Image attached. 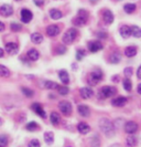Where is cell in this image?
I'll return each mask as SVG.
<instances>
[{"label":"cell","mask_w":141,"mask_h":147,"mask_svg":"<svg viewBox=\"0 0 141 147\" xmlns=\"http://www.w3.org/2000/svg\"><path fill=\"white\" fill-rule=\"evenodd\" d=\"M99 128L107 137H112L115 135V125L109 118H100L99 119Z\"/></svg>","instance_id":"obj_1"},{"label":"cell","mask_w":141,"mask_h":147,"mask_svg":"<svg viewBox=\"0 0 141 147\" xmlns=\"http://www.w3.org/2000/svg\"><path fill=\"white\" fill-rule=\"evenodd\" d=\"M117 94V90L114 86H110V85H106V86H103L100 88L99 93H98V96L99 98H108V97H112Z\"/></svg>","instance_id":"obj_2"},{"label":"cell","mask_w":141,"mask_h":147,"mask_svg":"<svg viewBox=\"0 0 141 147\" xmlns=\"http://www.w3.org/2000/svg\"><path fill=\"white\" fill-rule=\"evenodd\" d=\"M77 34H78V32H77V30L75 29V28H69L64 33V36H63V43L64 44L73 43L74 40L77 38Z\"/></svg>","instance_id":"obj_3"},{"label":"cell","mask_w":141,"mask_h":147,"mask_svg":"<svg viewBox=\"0 0 141 147\" xmlns=\"http://www.w3.org/2000/svg\"><path fill=\"white\" fill-rule=\"evenodd\" d=\"M103 76H104V74H103V72L100 70H95V71L90 72V74H89V82H90V84L95 85L97 83H99L103 80Z\"/></svg>","instance_id":"obj_4"},{"label":"cell","mask_w":141,"mask_h":147,"mask_svg":"<svg viewBox=\"0 0 141 147\" xmlns=\"http://www.w3.org/2000/svg\"><path fill=\"white\" fill-rule=\"evenodd\" d=\"M59 109L62 114L69 116L71 113H72V104L69 103L68 101H61L59 103Z\"/></svg>","instance_id":"obj_5"},{"label":"cell","mask_w":141,"mask_h":147,"mask_svg":"<svg viewBox=\"0 0 141 147\" xmlns=\"http://www.w3.org/2000/svg\"><path fill=\"white\" fill-rule=\"evenodd\" d=\"M87 47H88L89 52L92 53H95V52H98L100 50H103V44L102 42L97 41V40H94V41H89L87 43Z\"/></svg>","instance_id":"obj_6"},{"label":"cell","mask_w":141,"mask_h":147,"mask_svg":"<svg viewBox=\"0 0 141 147\" xmlns=\"http://www.w3.org/2000/svg\"><path fill=\"white\" fill-rule=\"evenodd\" d=\"M20 16H21V21L23 23H29L32 20V18H33V13L30 11L29 9H25V8L21 10Z\"/></svg>","instance_id":"obj_7"},{"label":"cell","mask_w":141,"mask_h":147,"mask_svg":"<svg viewBox=\"0 0 141 147\" xmlns=\"http://www.w3.org/2000/svg\"><path fill=\"white\" fill-rule=\"evenodd\" d=\"M31 109L33 112H35L37 115L40 116V117L42 118H46V113H45V111L43 110V107H42V105L39 103H33L31 105Z\"/></svg>","instance_id":"obj_8"},{"label":"cell","mask_w":141,"mask_h":147,"mask_svg":"<svg viewBox=\"0 0 141 147\" xmlns=\"http://www.w3.org/2000/svg\"><path fill=\"white\" fill-rule=\"evenodd\" d=\"M13 13V8L11 7L10 5L5 3L2 6H0V15L3 17H10Z\"/></svg>","instance_id":"obj_9"},{"label":"cell","mask_w":141,"mask_h":147,"mask_svg":"<svg viewBox=\"0 0 141 147\" xmlns=\"http://www.w3.org/2000/svg\"><path fill=\"white\" fill-rule=\"evenodd\" d=\"M138 124L136 122H127L125 124V132L127 134H134V133L138 131Z\"/></svg>","instance_id":"obj_10"},{"label":"cell","mask_w":141,"mask_h":147,"mask_svg":"<svg viewBox=\"0 0 141 147\" xmlns=\"http://www.w3.org/2000/svg\"><path fill=\"white\" fill-rule=\"evenodd\" d=\"M5 50L9 53V54H17L19 52V45L15 42H8L5 45Z\"/></svg>","instance_id":"obj_11"},{"label":"cell","mask_w":141,"mask_h":147,"mask_svg":"<svg viewBox=\"0 0 141 147\" xmlns=\"http://www.w3.org/2000/svg\"><path fill=\"white\" fill-rule=\"evenodd\" d=\"M59 26H56V24H51V26H49L47 28H46V34L49 36V37H56L57 34L59 33Z\"/></svg>","instance_id":"obj_12"},{"label":"cell","mask_w":141,"mask_h":147,"mask_svg":"<svg viewBox=\"0 0 141 147\" xmlns=\"http://www.w3.org/2000/svg\"><path fill=\"white\" fill-rule=\"evenodd\" d=\"M127 103V97L125 96H118L112 101V105L115 107H121Z\"/></svg>","instance_id":"obj_13"},{"label":"cell","mask_w":141,"mask_h":147,"mask_svg":"<svg viewBox=\"0 0 141 147\" xmlns=\"http://www.w3.org/2000/svg\"><path fill=\"white\" fill-rule=\"evenodd\" d=\"M77 112L80 113V115H82L83 117H88L89 114H90V111L89 107L85 104H81L77 106Z\"/></svg>","instance_id":"obj_14"},{"label":"cell","mask_w":141,"mask_h":147,"mask_svg":"<svg viewBox=\"0 0 141 147\" xmlns=\"http://www.w3.org/2000/svg\"><path fill=\"white\" fill-rule=\"evenodd\" d=\"M80 93H81V96H82L83 98H85V100L90 98L92 96L94 95V91L90 88H82L81 91H80Z\"/></svg>","instance_id":"obj_15"},{"label":"cell","mask_w":141,"mask_h":147,"mask_svg":"<svg viewBox=\"0 0 141 147\" xmlns=\"http://www.w3.org/2000/svg\"><path fill=\"white\" fill-rule=\"evenodd\" d=\"M103 18L106 24H112L114 22V15L110 10H105L103 12Z\"/></svg>","instance_id":"obj_16"},{"label":"cell","mask_w":141,"mask_h":147,"mask_svg":"<svg viewBox=\"0 0 141 147\" xmlns=\"http://www.w3.org/2000/svg\"><path fill=\"white\" fill-rule=\"evenodd\" d=\"M59 78L63 84L67 85L69 83V76H68V73H67L66 70H61V71H59Z\"/></svg>","instance_id":"obj_17"},{"label":"cell","mask_w":141,"mask_h":147,"mask_svg":"<svg viewBox=\"0 0 141 147\" xmlns=\"http://www.w3.org/2000/svg\"><path fill=\"white\" fill-rule=\"evenodd\" d=\"M27 57H28V59L30 61H37L39 58H40V53L35 49H30L28 53H27Z\"/></svg>","instance_id":"obj_18"},{"label":"cell","mask_w":141,"mask_h":147,"mask_svg":"<svg viewBox=\"0 0 141 147\" xmlns=\"http://www.w3.org/2000/svg\"><path fill=\"white\" fill-rule=\"evenodd\" d=\"M77 129H78V132L83 134V135H85V134H87L89 133L90 131V127L87 123H85V122H81V123H78L77 124Z\"/></svg>","instance_id":"obj_19"},{"label":"cell","mask_w":141,"mask_h":147,"mask_svg":"<svg viewBox=\"0 0 141 147\" xmlns=\"http://www.w3.org/2000/svg\"><path fill=\"white\" fill-rule=\"evenodd\" d=\"M119 32H120V36L124 39H128L131 36V28L128 27V26H124V27H121L119 29Z\"/></svg>","instance_id":"obj_20"},{"label":"cell","mask_w":141,"mask_h":147,"mask_svg":"<svg viewBox=\"0 0 141 147\" xmlns=\"http://www.w3.org/2000/svg\"><path fill=\"white\" fill-rule=\"evenodd\" d=\"M31 41L34 44L42 43V41H43V36H42L41 33H39V32H34V33L31 34Z\"/></svg>","instance_id":"obj_21"},{"label":"cell","mask_w":141,"mask_h":147,"mask_svg":"<svg viewBox=\"0 0 141 147\" xmlns=\"http://www.w3.org/2000/svg\"><path fill=\"white\" fill-rule=\"evenodd\" d=\"M127 146L129 147H134L138 144V138L134 136V134H130L128 137H127Z\"/></svg>","instance_id":"obj_22"},{"label":"cell","mask_w":141,"mask_h":147,"mask_svg":"<svg viewBox=\"0 0 141 147\" xmlns=\"http://www.w3.org/2000/svg\"><path fill=\"white\" fill-rule=\"evenodd\" d=\"M43 86H44V88H46V90H57L59 85L56 82L46 80V81H44V83H43Z\"/></svg>","instance_id":"obj_23"},{"label":"cell","mask_w":141,"mask_h":147,"mask_svg":"<svg viewBox=\"0 0 141 147\" xmlns=\"http://www.w3.org/2000/svg\"><path fill=\"white\" fill-rule=\"evenodd\" d=\"M50 17L53 20H59L63 17V13H62V11H59V9H51L50 10Z\"/></svg>","instance_id":"obj_24"},{"label":"cell","mask_w":141,"mask_h":147,"mask_svg":"<svg viewBox=\"0 0 141 147\" xmlns=\"http://www.w3.org/2000/svg\"><path fill=\"white\" fill-rule=\"evenodd\" d=\"M120 60H121V55H120L119 52H114V53L110 54V57H109V61H110V63H112V64L119 63Z\"/></svg>","instance_id":"obj_25"},{"label":"cell","mask_w":141,"mask_h":147,"mask_svg":"<svg viewBox=\"0 0 141 147\" xmlns=\"http://www.w3.org/2000/svg\"><path fill=\"white\" fill-rule=\"evenodd\" d=\"M137 54V48L136 47H127L125 49V55L128 58H132Z\"/></svg>","instance_id":"obj_26"},{"label":"cell","mask_w":141,"mask_h":147,"mask_svg":"<svg viewBox=\"0 0 141 147\" xmlns=\"http://www.w3.org/2000/svg\"><path fill=\"white\" fill-rule=\"evenodd\" d=\"M50 121L53 125H57L59 122H61V116H59V113L56 112H52L51 115H50Z\"/></svg>","instance_id":"obj_27"},{"label":"cell","mask_w":141,"mask_h":147,"mask_svg":"<svg viewBox=\"0 0 141 147\" xmlns=\"http://www.w3.org/2000/svg\"><path fill=\"white\" fill-rule=\"evenodd\" d=\"M43 137H44L45 143H46L47 145H51L53 142H54V135H53L52 132H45L44 135H43Z\"/></svg>","instance_id":"obj_28"},{"label":"cell","mask_w":141,"mask_h":147,"mask_svg":"<svg viewBox=\"0 0 141 147\" xmlns=\"http://www.w3.org/2000/svg\"><path fill=\"white\" fill-rule=\"evenodd\" d=\"M136 9H137V6L134 5V3H126L125 6H124V10H125V12L126 13H132L136 11Z\"/></svg>","instance_id":"obj_29"},{"label":"cell","mask_w":141,"mask_h":147,"mask_svg":"<svg viewBox=\"0 0 141 147\" xmlns=\"http://www.w3.org/2000/svg\"><path fill=\"white\" fill-rule=\"evenodd\" d=\"M73 23H74L75 26H77V27H81V26L86 24V23H87V20L82 18V17H80V16H76L74 18V20H73Z\"/></svg>","instance_id":"obj_30"},{"label":"cell","mask_w":141,"mask_h":147,"mask_svg":"<svg viewBox=\"0 0 141 147\" xmlns=\"http://www.w3.org/2000/svg\"><path fill=\"white\" fill-rule=\"evenodd\" d=\"M0 76L1 78H9L10 76V70L7 66L0 64Z\"/></svg>","instance_id":"obj_31"},{"label":"cell","mask_w":141,"mask_h":147,"mask_svg":"<svg viewBox=\"0 0 141 147\" xmlns=\"http://www.w3.org/2000/svg\"><path fill=\"white\" fill-rule=\"evenodd\" d=\"M130 28H131V34L134 38H141V29L138 26H132Z\"/></svg>","instance_id":"obj_32"},{"label":"cell","mask_w":141,"mask_h":147,"mask_svg":"<svg viewBox=\"0 0 141 147\" xmlns=\"http://www.w3.org/2000/svg\"><path fill=\"white\" fill-rule=\"evenodd\" d=\"M39 128V125H37V122H30L25 125V129L27 131H30V132H33V131H37Z\"/></svg>","instance_id":"obj_33"},{"label":"cell","mask_w":141,"mask_h":147,"mask_svg":"<svg viewBox=\"0 0 141 147\" xmlns=\"http://www.w3.org/2000/svg\"><path fill=\"white\" fill-rule=\"evenodd\" d=\"M122 85H124V88L126 90L127 92H130L131 88H132V83H131V81H130L128 78H126V79L122 81Z\"/></svg>","instance_id":"obj_34"},{"label":"cell","mask_w":141,"mask_h":147,"mask_svg":"<svg viewBox=\"0 0 141 147\" xmlns=\"http://www.w3.org/2000/svg\"><path fill=\"white\" fill-rule=\"evenodd\" d=\"M10 29H11V31H13V32H19V31L22 30V26L19 24V23H17V22H12L10 24Z\"/></svg>","instance_id":"obj_35"},{"label":"cell","mask_w":141,"mask_h":147,"mask_svg":"<svg viewBox=\"0 0 141 147\" xmlns=\"http://www.w3.org/2000/svg\"><path fill=\"white\" fill-rule=\"evenodd\" d=\"M9 140H8L7 135H0V147H7Z\"/></svg>","instance_id":"obj_36"},{"label":"cell","mask_w":141,"mask_h":147,"mask_svg":"<svg viewBox=\"0 0 141 147\" xmlns=\"http://www.w3.org/2000/svg\"><path fill=\"white\" fill-rule=\"evenodd\" d=\"M86 54H87V53H86V50H84V49H78L77 52H76V60H77V61H81Z\"/></svg>","instance_id":"obj_37"},{"label":"cell","mask_w":141,"mask_h":147,"mask_svg":"<svg viewBox=\"0 0 141 147\" xmlns=\"http://www.w3.org/2000/svg\"><path fill=\"white\" fill-rule=\"evenodd\" d=\"M21 92H22L27 97H32V96L34 95V92L29 88H21Z\"/></svg>","instance_id":"obj_38"},{"label":"cell","mask_w":141,"mask_h":147,"mask_svg":"<svg viewBox=\"0 0 141 147\" xmlns=\"http://www.w3.org/2000/svg\"><path fill=\"white\" fill-rule=\"evenodd\" d=\"M100 146V140L98 136H94L90 140V147H99Z\"/></svg>","instance_id":"obj_39"},{"label":"cell","mask_w":141,"mask_h":147,"mask_svg":"<svg viewBox=\"0 0 141 147\" xmlns=\"http://www.w3.org/2000/svg\"><path fill=\"white\" fill-rule=\"evenodd\" d=\"M57 91H59V93L61 95H67L69 93V88L67 86H59Z\"/></svg>","instance_id":"obj_40"},{"label":"cell","mask_w":141,"mask_h":147,"mask_svg":"<svg viewBox=\"0 0 141 147\" xmlns=\"http://www.w3.org/2000/svg\"><path fill=\"white\" fill-rule=\"evenodd\" d=\"M56 52H57V54H65L67 52V48L64 44H59L56 49Z\"/></svg>","instance_id":"obj_41"},{"label":"cell","mask_w":141,"mask_h":147,"mask_svg":"<svg viewBox=\"0 0 141 147\" xmlns=\"http://www.w3.org/2000/svg\"><path fill=\"white\" fill-rule=\"evenodd\" d=\"M132 72H134V70H132V67H130V66H128L126 67L125 70H124V73L126 75V78H130V76H132Z\"/></svg>","instance_id":"obj_42"},{"label":"cell","mask_w":141,"mask_h":147,"mask_svg":"<svg viewBox=\"0 0 141 147\" xmlns=\"http://www.w3.org/2000/svg\"><path fill=\"white\" fill-rule=\"evenodd\" d=\"M28 147H41V144L37 140H32L29 142Z\"/></svg>","instance_id":"obj_43"},{"label":"cell","mask_w":141,"mask_h":147,"mask_svg":"<svg viewBox=\"0 0 141 147\" xmlns=\"http://www.w3.org/2000/svg\"><path fill=\"white\" fill-rule=\"evenodd\" d=\"M44 1H45V0H33L34 5H35V6H37V7H42V6L44 5Z\"/></svg>","instance_id":"obj_44"},{"label":"cell","mask_w":141,"mask_h":147,"mask_svg":"<svg viewBox=\"0 0 141 147\" xmlns=\"http://www.w3.org/2000/svg\"><path fill=\"white\" fill-rule=\"evenodd\" d=\"M97 36H98V38L106 39V38H107V33H105V32H98V33H97Z\"/></svg>","instance_id":"obj_45"},{"label":"cell","mask_w":141,"mask_h":147,"mask_svg":"<svg viewBox=\"0 0 141 147\" xmlns=\"http://www.w3.org/2000/svg\"><path fill=\"white\" fill-rule=\"evenodd\" d=\"M5 28H6V26H5V23L3 22L0 21V32H2V31H5Z\"/></svg>","instance_id":"obj_46"},{"label":"cell","mask_w":141,"mask_h":147,"mask_svg":"<svg viewBox=\"0 0 141 147\" xmlns=\"http://www.w3.org/2000/svg\"><path fill=\"white\" fill-rule=\"evenodd\" d=\"M137 76H138V79H140V80H141V65L138 67V71H137Z\"/></svg>","instance_id":"obj_47"},{"label":"cell","mask_w":141,"mask_h":147,"mask_svg":"<svg viewBox=\"0 0 141 147\" xmlns=\"http://www.w3.org/2000/svg\"><path fill=\"white\" fill-rule=\"evenodd\" d=\"M137 92L141 95V83L140 84H138V86H137Z\"/></svg>","instance_id":"obj_48"},{"label":"cell","mask_w":141,"mask_h":147,"mask_svg":"<svg viewBox=\"0 0 141 147\" xmlns=\"http://www.w3.org/2000/svg\"><path fill=\"white\" fill-rule=\"evenodd\" d=\"M118 75H116V76H112V81L114 82H118Z\"/></svg>","instance_id":"obj_49"},{"label":"cell","mask_w":141,"mask_h":147,"mask_svg":"<svg viewBox=\"0 0 141 147\" xmlns=\"http://www.w3.org/2000/svg\"><path fill=\"white\" fill-rule=\"evenodd\" d=\"M3 54H5V51L0 48V58H2V57H3Z\"/></svg>","instance_id":"obj_50"},{"label":"cell","mask_w":141,"mask_h":147,"mask_svg":"<svg viewBox=\"0 0 141 147\" xmlns=\"http://www.w3.org/2000/svg\"><path fill=\"white\" fill-rule=\"evenodd\" d=\"M2 124H3V121H2V118L0 117V126L2 125Z\"/></svg>","instance_id":"obj_51"},{"label":"cell","mask_w":141,"mask_h":147,"mask_svg":"<svg viewBox=\"0 0 141 147\" xmlns=\"http://www.w3.org/2000/svg\"><path fill=\"white\" fill-rule=\"evenodd\" d=\"M66 147H72V146H66Z\"/></svg>","instance_id":"obj_52"},{"label":"cell","mask_w":141,"mask_h":147,"mask_svg":"<svg viewBox=\"0 0 141 147\" xmlns=\"http://www.w3.org/2000/svg\"><path fill=\"white\" fill-rule=\"evenodd\" d=\"M17 1H20V0H17Z\"/></svg>","instance_id":"obj_53"},{"label":"cell","mask_w":141,"mask_h":147,"mask_svg":"<svg viewBox=\"0 0 141 147\" xmlns=\"http://www.w3.org/2000/svg\"><path fill=\"white\" fill-rule=\"evenodd\" d=\"M118 1H120V0H118Z\"/></svg>","instance_id":"obj_54"}]
</instances>
